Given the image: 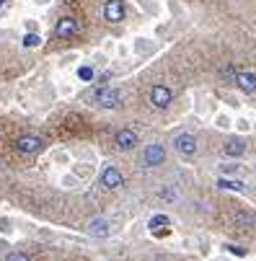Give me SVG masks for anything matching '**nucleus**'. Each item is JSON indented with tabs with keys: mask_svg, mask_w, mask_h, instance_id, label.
Masks as SVG:
<instances>
[{
	"mask_svg": "<svg viewBox=\"0 0 256 261\" xmlns=\"http://www.w3.org/2000/svg\"><path fill=\"white\" fill-rule=\"evenodd\" d=\"M88 98H91L96 106H101V109H116V106L122 104V90L103 86V88L91 90V93H88Z\"/></svg>",
	"mask_w": 256,
	"mask_h": 261,
	"instance_id": "nucleus-1",
	"label": "nucleus"
},
{
	"mask_svg": "<svg viewBox=\"0 0 256 261\" xmlns=\"http://www.w3.org/2000/svg\"><path fill=\"white\" fill-rule=\"evenodd\" d=\"M163 161H166V147L158 145V142L145 145L143 155H140V163H143L145 168H158V166H163Z\"/></svg>",
	"mask_w": 256,
	"mask_h": 261,
	"instance_id": "nucleus-2",
	"label": "nucleus"
},
{
	"mask_svg": "<svg viewBox=\"0 0 256 261\" xmlns=\"http://www.w3.org/2000/svg\"><path fill=\"white\" fill-rule=\"evenodd\" d=\"M173 150L184 158H194L197 155V137L192 132H179L176 137H173Z\"/></svg>",
	"mask_w": 256,
	"mask_h": 261,
	"instance_id": "nucleus-3",
	"label": "nucleus"
},
{
	"mask_svg": "<svg viewBox=\"0 0 256 261\" xmlns=\"http://www.w3.org/2000/svg\"><path fill=\"white\" fill-rule=\"evenodd\" d=\"M148 98H150V106H155V109H168V104L173 101V90L168 88V86H153L150 88V93H148Z\"/></svg>",
	"mask_w": 256,
	"mask_h": 261,
	"instance_id": "nucleus-4",
	"label": "nucleus"
},
{
	"mask_svg": "<svg viewBox=\"0 0 256 261\" xmlns=\"http://www.w3.org/2000/svg\"><path fill=\"white\" fill-rule=\"evenodd\" d=\"M124 16H127V8L122 0H106L103 3V18L109 24H119V21H124Z\"/></svg>",
	"mask_w": 256,
	"mask_h": 261,
	"instance_id": "nucleus-5",
	"label": "nucleus"
},
{
	"mask_svg": "<svg viewBox=\"0 0 256 261\" xmlns=\"http://www.w3.org/2000/svg\"><path fill=\"white\" fill-rule=\"evenodd\" d=\"M122 184H124V176L116 166H106L101 171V186L103 189H119Z\"/></svg>",
	"mask_w": 256,
	"mask_h": 261,
	"instance_id": "nucleus-6",
	"label": "nucleus"
},
{
	"mask_svg": "<svg viewBox=\"0 0 256 261\" xmlns=\"http://www.w3.org/2000/svg\"><path fill=\"white\" fill-rule=\"evenodd\" d=\"M42 147H44L42 137H34V134H26V137H18V140H16V150H18V153H26V155L39 153Z\"/></svg>",
	"mask_w": 256,
	"mask_h": 261,
	"instance_id": "nucleus-7",
	"label": "nucleus"
},
{
	"mask_svg": "<svg viewBox=\"0 0 256 261\" xmlns=\"http://www.w3.org/2000/svg\"><path fill=\"white\" fill-rule=\"evenodd\" d=\"M233 83L243 93H256V73H236Z\"/></svg>",
	"mask_w": 256,
	"mask_h": 261,
	"instance_id": "nucleus-8",
	"label": "nucleus"
},
{
	"mask_svg": "<svg viewBox=\"0 0 256 261\" xmlns=\"http://www.w3.org/2000/svg\"><path fill=\"white\" fill-rule=\"evenodd\" d=\"M137 132L135 130H119L116 132V137H114V142H116V147L119 150H132V147L137 145Z\"/></svg>",
	"mask_w": 256,
	"mask_h": 261,
	"instance_id": "nucleus-9",
	"label": "nucleus"
},
{
	"mask_svg": "<svg viewBox=\"0 0 256 261\" xmlns=\"http://www.w3.org/2000/svg\"><path fill=\"white\" fill-rule=\"evenodd\" d=\"M75 31H78V21H75V18L65 16V18H60V21H57V29H54V34H57V37H60V39L73 37Z\"/></svg>",
	"mask_w": 256,
	"mask_h": 261,
	"instance_id": "nucleus-10",
	"label": "nucleus"
},
{
	"mask_svg": "<svg viewBox=\"0 0 256 261\" xmlns=\"http://www.w3.org/2000/svg\"><path fill=\"white\" fill-rule=\"evenodd\" d=\"M230 220L236 222L238 228H254V225H256V215L249 212V210H233Z\"/></svg>",
	"mask_w": 256,
	"mask_h": 261,
	"instance_id": "nucleus-11",
	"label": "nucleus"
},
{
	"mask_svg": "<svg viewBox=\"0 0 256 261\" xmlns=\"http://www.w3.org/2000/svg\"><path fill=\"white\" fill-rule=\"evenodd\" d=\"M88 233H91L93 238H106V235L111 233V228H109V220H106V218H96V220H91V225H88Z\"/></svg>",
	"mask_w": 256,
	"mask_h": 261,
	"instance_id": "nucleus-12",
	"label": "nucleus"
},
{
	"mask_svg": "<svg viewBox=\"0 0 256 261\" xmlns=\"http://www.w3.org/2000/svg\"><path fill=\"white\" fill-rule=\"evenodd\" d=\"M223 153H225L228 158H241L243 153H246V142H243L241 137H233V140H228V142L223 145Z\"/></svg>",
	"mask_w": 256,
	"mask_h": 261,
	"instance_id": "nucleus-13",
	"label": "nucleus"
},
{
	"mask_svg": "<svg viewBox=\"0 0 256 261\" xmlns=\"http://www.w3.org/2000/svg\"><path fill=\"white\" fill-rule=\"evenodd\" d=\"M155 197L160 199V202H179V189L176 186H173V184H163L158 191H155Z\"/></svg>",
	"mask_w": 256,
	"mask_h": 261,
	"instance_id": "nucleus-14",
	"label": "nucleus"
},
{
	"mask_svg": "<svg viewBox=\"0 0 256 261\" xmlns=\"http://www.w3.org/2000/svg\"><path fill=\"white\" fill-rule=\"evenodd\" d=\"M217 186L220 189H236V191H246V184L238 178H217Z\"/></svg>",
	"mask_w": 256,
	"mask_h": 261,
	"instance_id": "nucleus-15",
	"label": "nucleus"
},
{
	"mask_svg": "<svg viewBox=\"0 0 256 261\" xmlns=\"http://www.w3.org/2000/svg\"><path fill=\"white\" fill-rule=\"evenodd\" d=\"M171 225V220L166 218V215H153V218L148 220V228L150 230H155V228H168Z\"/></svg>",
	"mask_w": 256,
	"mask_h": 261,
	"instance_id": "nucleus-16",
	"label": "nucleus"
},
{
	"mask_svg": "<svg viewBox=\"0 0 256 261\" xmlns=\"http://www.w3.org/2000/svg\"><path fill=\"white\" fill-rule=\"evenodd\" d=\"M21 44H23L26 49H34V47H39V44H42V37H39V34H34V31H29L26 37H23Z\"/></svg>",
	"mask_w": 256,
	"mask_h": 261,
	"instance_id": "nucleus-17",
	"label": "nucleus"
},
{
	"mask_svg": "<svg viewBox=\"0 0 256 261\" xmlns=\"http://www.w3.org/2000/svg\"><path fill=\"white\" fill-rule=\"evenodd\" d=\"M78 78H80V81H86V83H91L93 78H96V70H93V67H88V65H83V67L78 70Z\"/></svg>",
	"mask_w": 256,
	"mask_h": 261,
	"instance_id": "nucleus-18",
	"label": "nucleus"
},
{
	"mask_svg": "<svg viewBox=\"0 0 256 261\" xmlns=\"http://www.w3.org/2000/svg\"><path fill=\"white\" fill-rule=\"evenodd\" d=\"M5 261H29V256H26V254H21V251H13V254H8V256H5Z\"/></svg>",
	"mask_w": 256,
	"mask_h": 261,
	"instance_id": "nucleus-19",
	"label": "nucleus"
},
{
	"mask_svg": "<svg viewBox=\"0 0 256 261\" xmlns=\"http://www.w3.org/2000/svg\"><path fill=\"white\" fill-rule=\"evenodd\" d=\"M236 65H228V67H223V70H220V75H223V78H236Z\"/></svg>",
	"mask_w": 256,
	"mask_h": 261,
	"instance_id": "nucleus-20",
	"label": "nucleus"
},
{
	"mask_svg": "<svg viewBox=\"0 0 256 261\" xmlns=\"http://www.w3.org/2000/svg\"><path fill=\"white\" fill-rule=\"evenodd\" d=\"M225 248H228V254H236V256H246V248H241V246H230V243H228Z\"/></svg>",
	"mask_w": 256,
	"mask_h": 261,
	"instance_id": "nucleus-21",
	"label": "nucleus"
},
{
	"mask_svg": "<svg viewBox=\"0 0 256 261\" xmlns=\"http://www.w3.org/2000/svg\"><path fill=\"white\" fill-rule=\"evenodd\" d=\"M217 127H220V130H228V127H230V119H228V117H217Z\"/></svg>",
	"mask_w": 256,
	"mask_h": 261,
	"instance_id": "nucleus-22",
	"label": "nucleus"
},
{
	"mask_svg": "<svg viewBox=\"0 0 256 261\" xmlns=\"http://www.w3.org/2000/svg\"><path fill=\"white\" fill-rule=\"evenodd\" d=\"M249 127H251V124H249L246 119H238V130H241V132H249Z\"/></svg>",
	"mask_w": 256,
	"mask_h": 261,
	"instance_id": "nucleus-23",
	"label": "nucleus"
},
{
	"mask_svg": "<svg viewBox=\"0 0 256 261\" xmlns=\"http://www.w3.org/2000/svg\"><path fill=\"white\" fill-rule=\"evenodd\" d=\"M10 5V0H0V13H3V10Z\"/></svg>",
	"mask_w": 256,
	"mask_h": 261,
	"instance_id": "nucleus-24",
	"label": "nucleus"
}]
</instances>
